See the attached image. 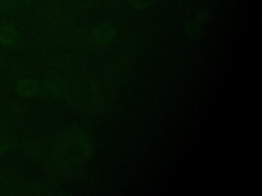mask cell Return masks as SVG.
I'll use <instances>...</instances> for the list:
<instances>
[{"instance_id": "277c9868", "label": "cell", "mask_w": 262, "mask_h": 196, "mask_svg": "<svg viewBox=\"0 0 262 196\" xmlns=\"http://www.w3.org/2000/svg\"><path fill=\"white\" fill-rule=\"evenodd\" d=\"M4 61V58H3V55L1 54V52H0V63H2Z\"/></svg>"}, {"instance_id": "7a4b0ae2", "label": "cell", "mask_w": 262, "mask_h": 196, "mask_svg": "<svg viewBox=\"0 0 262 196\" xmlns=\"http://www.w3.org/2000/svg\"><path fill=\"white\" fill-rule=\"evenodd\" d=\"M37 90V84L32 80H21L16 84V92L21 96H30Z\"/></svg>"}, {"instance_id": "6da1fadb", "label": "cell", "mask_w": 262, "mask_h": 196, "mask_svg": "<svg viewBox=\"0 0 262 196\" xmlns=\"http://www.w3.org/2000/svg\"><path fill=\"white\" fill-rule=\"evenodd\" d=\"M0 42L9 47H14L20 42L19 32L12 23H4L0 27Z\"/></svg>"}, {"instance_id": "3957f363", "label": "cell", "mask_w": 262, "mask_h": 196, "mask_svg": "<svg viewBox=\"0 0 262 196\" xmlns=\"http://www.w3.org/2000/svg\"><path fill=\"white\" fill-rule=\"evenodd\" d=\"M26 0H0V13H7L20 7Z\"/></svg>"}]
</instances>
